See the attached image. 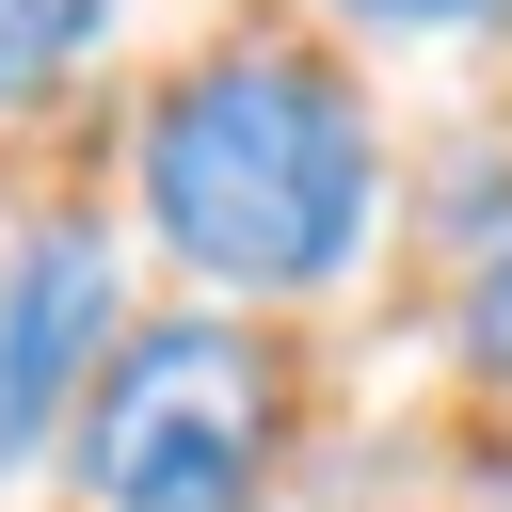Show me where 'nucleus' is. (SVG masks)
<instances>
[{
    "label": "nucleus",
    "instance_id": "39448f33",
    "mask_svg": "<svg viewBox=\"0 0 512 512\" xmlns=\"http://www.w3.org/2000/svg\"><path fill=\"white\" fill-rule=\"evenodd\" d=\"M448 368H464L480 400H512V208L448 256Z\"/></svg>",
    "mask_w": 512,
    "mask_h": 512
},
{
    "label": "nucleus",
    "instance_id": "423d86ee",
    "mask_svg": "<svg viewBox=\"0 0 512 512\" xmlns=\"http://www.w3.org/2000/svg\"><path fill=\"white\" fill-rule=\"evenodd\" d=\"M352 48H496L512 32V0H320Z\"/></svg>",
    "mask_w": 512,
    "mask_h": 512
},
{
    "label": "nucleus",
    "instance_id": "7ed1b4c3",
    "mask_svg": "<svg viewBox=\"0 0 512 512\" xmlns=\"http://www.w3.org/2000/svg\"><path fill=\"white\" fill-rule=\"evenodd\" d=\"M128 240L96 208H48V224H0V480L16 464H64V416L80 384L112 368L128 336Z\"/></svg>",
    "mask_w": 512,
    "mask_h": 512
},
{
    "label": "nucleus",
    "instance_id": "20e7f679",
    "mask_svg": "<svg viewBox=\"0 0 512 512\" xmlns=\"http://www.w3.org/2000/svg\"><path fill=\"white\" fill-rule=\"evenodd\" d=\"M144 0H0V112H32V96H64L112 32H128Z\"/></svg>",
    "mask_w": 512,
    "mask_h": 512
},
{
    "label": "nucleus",
    "instance_id": "f257e3e1",
    "mask_svg": "<svg viewBox=\"0 0 512 512\" xmlns=\"http://www.w3.org/2000/svg\"><path fill=\"white\" fill-rule=\"evenodd\" d=\"M128 224L192 304H336L400 224V128L320 32H208L128 128Z\"/></svg>",
    "mask_w": 512,
    "mask_h": 512
},
{
    "label": "nucleus",
    "instance_id": "f03ea898",
    "mask_svg": "<svg viewBox=\"0 0 512 512\" xmlns=\"http://www.w3.org/2000/svg\"><path fill=\"white\" fill-rule=\"evenodd\" d=\"M288 336L240 304H144L64 416V512H272L288 480Z\"/></svg>",
    "mask_w": 512,
    "mask_h": 512
}]
</instances>
